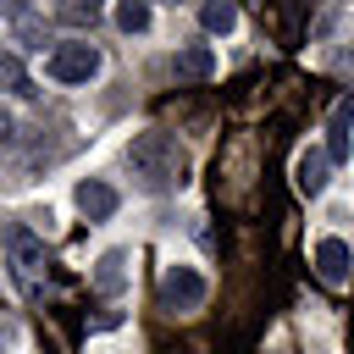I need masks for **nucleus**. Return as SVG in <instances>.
Wrapping results in <instances>:
<instances>
[{
	"label": "nucleus",
	"instance_id": "6",
	"mask_svg": "<svg viewBox=\"0 0 354 354\" xmlns=\"http://www.w3.org/2000/svg\"><path fill=\"white\" fill-rule=\"evenodd\" d=\"M348 260H354V254H348L343 238H321V243H315V271H321L326 288H343V282H348Z\"/></svg>",
	"mask_w": 354,
	"mask_h": 354
},
{
	"label": "nucleus",
	"instance_id": "8",
	"mask_svg": "<svg viewBox=\"0 0 354 354\" xmlns=\"http://www.w3.org/2000/svg\"><path fill=\"white\" fill-rule=\"evenodd\" d=\"M326 171H332V160H326L321 149H304V155H299V166H293V183H299V194H310V199H315V194L326 188Z\"/></svg>",
	"mask_w": 354,
	"mask_h": 354
},
{
	"label": "nucleus",
	"instance_id": "13",
	"mask_svg": "<svg viewBox=\"0 0 354 354\" xmlns=\"http://www.w3.org/2000/svg\"><path fill=\"white\" fill-rule=\"evenodd\" d=\"M116 28H122V33H144V28H149V6H144V0L116 6Z\"/></svg>",
	"mask_w": 354,
	"mask_h": 354
},
{
	"label": "nucleus",
	"instance_id": "14",
	"mask_svg": "<svg viewBox=\"0 0 354 354\" xmlns=\"http://www.w3.org/2000/svg\"><path fill=\"white\" fill-rule=\"evenodd\" d=\"M61 22H72V28H94V22H100V6H94V0H88V6L72 0V6H61Z\"/></svg>",
	"mask_w": 354,
	"mask_h": 354
},
{
	"label": "nucleus",
	"instance_id": "4",
	"mask_svg": "<svg viewBox=\"0 0 354 354\" xmlns=\"http://www.w3.org/2000/svg\"><path fill=\"white\" fill-rule=\"evenodd\" d=\"M205 293H210V288H205V277H199L194 266H166V271H160V304H166V310H199Z\"/></svg>",
	"mask_w": 354,
	"mask_h": 354
},
{
	"label": "nucleus",
	"instance_id": "2",
	"mask_svg": "<svg viewBox=\"0 0 354 354\" xmlns=\"http://www.w3.org/2000/svg\"><path fill=\"white\" fill-rule=\"evenodd\" d=\"M44 66H50L55 83H88V77L100 72V50H94L88 39H72V44H55Z\"/></svg>",
	"mask_w": 354,
	"mask_h": 354
},
{
	"label": "nucleus",
	"instance_id": "5",
	"mask_svg": "<svg viewBox=\"0 0 354 354\" xmlns=\"http://www.w3.org/2000/svg\"><path fill=\"white\" fill-rule=\"evenodd\" d=\"M321 155H326L332 166L354 155V94H343V100L332 105V116H326V149H321Z\"/></svg>",
	"mask_w": 354,
	"mask_h": 354
},
{
	"label": "nucleus",
	"instance_id": "9",
	"mask_svg": "<svg viewBox=\"0 0 354 354\" xmlns=\"http://www.w3.org/2000/svg\"><path fill=\"white\" fill-rule=\"evenodd\" d=\"M127 282V249H105L100 254V271H94V288L100 293H116Z\"/></svg>",
	"mask_w": 354,
	"mask_h": 354
},
{
	"label": "nucleus",
	"instance_id": "15",
	"mask_svg": "<svg viewBox=\"0 0 354 354\" xmlns=\"http://www.w3.org/2000/svg\"><path fill=\"white\" fill-rule=\"evenodd\" d=\"M11 133H17V127H11V111L0 105V144H11Z\"/></svg>",
	"mask_w": 354,
	"mask_h": 354
},
{
	"label": "nucleus",
	"instance_id": "10",
	"mask_svg": "<svg viewBox=\"0 0 354 354\" xmlns=\"http://www.w3.org/2000/svg\"><path fill=\"white\" fill-rule=\"evenodd\" d=\"M0 94H17V100H33V94H39L33 77H28V66H22L17 55H0Z\"/></svg>",
	"mask_w": 354,
	"mask_h": 354
},
{
	"label": "nucleus",
	"instance_id": "12",
	"mask_svg": "<svg viewBox=\"0 0 354 354\" xmlns=\"http://www.w3.org/2000/svg\"><path fill=\"white\" fill-rule=\"evenodd\" d=\"M171 72H177V77H210V72H216V55H210L205 44H194V50H183V55L171 61Z\"/></svg>",
	"mask_w": 354,
	"mask_h": 354
},
{
	"label": "nucleus",
	"instance_id": "7",
	"mask_svg": "<svg viewBox=\"0 0 354 354\" xmlns=\"http://www.w3.org/2000/svg\"><path fill=\"white\" fill-rule=\"evenodd\" d=\"M116 205H122V199H116V188H111V183H100V177H83V183H77V210H83L88 221L116 216Z\"/></svg>",
	"mask_w": 354,
	"mask_h": 354
},
{
	"label": "nucleus",
	"instance_id": "1",
	"mask_svg": "<svg viewBox=\"0 0 354 354\" xmlns=\"http://www.w3.org/2000/svg\"><path fill=\"white\" fill-rule=\"evenodd\" d=\"M127 166H133V183L144 194H171L188 183V155L171 133H138L127 144Z\"/></svg>",
	"mask_w": 354,
	"mask_h": 354
},
{
	"label": "nucleus",
	"instance_id": "11",
	"mask_svg": "<svg viewBox=\"0 0 354 354\" xmlns=\"http://www.w3.org/2000/svg\"><path fill=\"white\" fill-rule=\"evenodd\" d=\"M199 22H205V33H232L238 28V6L232 0H210V6H199Z\"/></svg>",
	"mask_w": 354,
	"mask_h": 354
},
{
	"label": "nucleus",
	"instance_id": "3",
	"mask_svg": "<svg viewBox=\"0 0 354 354\" xmlns=\"http://www.w3.org/2000/svg\"><path fill=\"white\" fill-rule=\"evenodd\" d=\"M6 249H11V271H17V282H22V288H39L50 254H44V243L33 238V227H11V232H6Z\"/></svg>",
	"mask_w": 354,
	"mask_h": 354
}]
</instances>
